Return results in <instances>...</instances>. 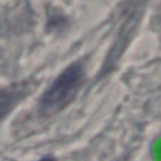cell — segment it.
I'll return each instance as SVG.
<instances>
[{
	"label": "cell",
	"instance_id": "3957f363",
	"mask_svg": "<svg viewBox=\"0 0 161 161\" xmlns=\"http://www.w3.org/2000/svg\"><path fill=\"white\" fill-rule=\"evenodd\" d=\"M40 161H55V160H54L53 157H44V158H41Z\"/></svg>",
	"mask_w": 161,
	"mask_h": 161
},
{
	"label": "cell",
	"instance_id": "6da1fadb",
	"mask_svg": "<svg viewBox=\"0 0 161 161\" xmlns=\"http://www.w3.org/2000/svg\"><path fill=\"white\" fill-rule=\"evenodd\" d=\"M85 80V71L79 62L67 67L53 80L40 99V113L54 114L64 109L75 97Z\"/></svg>",
	"mask_w": 161,
	"mask_h": 161
},
{
	"label": "cell",
	"instance_id": "7a4b0ae2",
	"mask_svg": "<svg viewBox=\"0 0 161 161\" xmlns=\"http://www.w3.org/2000/svg\"><path fill=\"white\" fill-rule=\"evenodd\" d=\"M28 89L27 82H20L0 92V122L19 105L20 100L28 93Z\"/></svg>",
	"mask_w": 161,
	"mask_h": 161
}]
</instances>
